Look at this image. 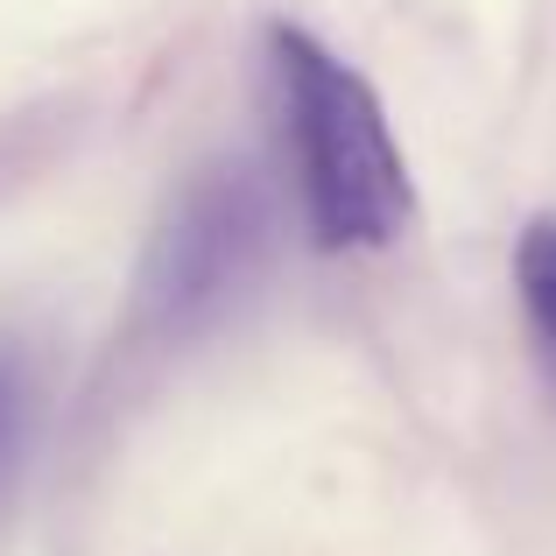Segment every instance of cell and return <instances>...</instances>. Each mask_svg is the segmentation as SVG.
I'll use <instances>...</instances> for the list:
<instances>
[{"instance_id":"1","label":"cell","mask_w":556,"mask_h":556,"mask_svg":"<svg viewBox=\"0 0 556 556\" xmlns=\"http://www.w3.org/2000/svg\"><path fill=\"white\" fill-rule=\"evenodd\" d=\"M268 78L275 106H282V141L311 240L325 254L394 247L416 218V184H408L380 92L339 50H325L311 28L289 22L268 28Z\"/></svg>"},{"instance_id":"3","label":"cell","mask_w":556,"mask_h":556,"mask_svg":"<svg viewBox=\"0 0 556 556\" xmlns=\"http://www.w3.org/2000/svg\"><path fill=\"white\" fill-rule=\"evenodd\" d=\"M515 296L535 331V353L556 374V218H529L515 240Z\"/></svg>"},{"instance_id":"2","label":"cell","mask_w":556,"mask_h":556,"mask_svg":"<svg viewBox=\"0 0 556 556\" xmlns=\"http://www.w3.org/2000/svg\"><path fill=\"white\" fill-rule=\"evenodd\" d=\"M268 190L247 163L198 169L163 212L149 261H141V325L184 339V331L226 317L268 261Z\"/></svg>"},{"instance_id":"4","label":"cell","mask_w":556,"mask_h":556,"mask_svg":"<svg viewBox=\"0 0 556 556\" xmlns=\"http://www.w3.org/2000/svg\"><path fill=\"white\" fill-rule=\"evenodd\" d=\"M22 437H28V359L0 345V479H8Z\"/></svg>"}]
</instances>
